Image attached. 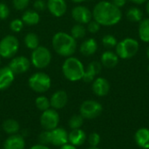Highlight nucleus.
<instances>
[{
	"mask_svg": "<svg viewBox=\"0 0 149 149\" xmlns=\"http://www.w3.org/2000/svg\"><path fill=\"white\" fill-rule=\"evenodd\" d=\"M126 17L132 23H140L143 19V12L138 7H131L127 10Z\"/></svg>",
	"mask_w": 149,
	"mask_h": 149,
	"instance_id": "393cba45",
	"label": "nucleus"
},
{
	"mask_svg": "<svg viewBox=\"0 0 149 149\" xmlns=\"http://www.w3.org/2000/svg\"><path fill=\"white\" fill-rule=\"evenodd\" d=\"M135 143L142 149H149V128L141 127L134 134Z\"/></svg>",
	"mask_w": 149,
	"mask_h": 149,
	"instance_id": "412c9836",
	"label": "nucleus"
},
{
	"mask_svg": "<svg viewBox=\"0 0 149 149\" xmlns=\"http://www.w3.org/2000/svg\"><path fill=\"white\" fill-rule=\"evenodd\" d=\"M67 102H68V95L63 90H58L55 92L52 95L50 100L51 107H52V108L55 110L62 109L66 106Z\"/></svg>",
	"mask_w": 149,
	"mask_h": 149,
	"instance_id": "dca6fc26",
	"label": "nucleus"
},
{
	"mask_svg": "<svg viewBox=\"0 0 149 149\" xmlns=\"http://www.w3.org/2000/svg\"><path fill=\"white\" fill-rule=\"evenodd\" d=\"M146 10H147V13L149 15V0H148L147 2V5H146Z\"/></svg>",
	"mask_w": 149,
	"mask_h": 149,
	"instance_id": "37998d69",
	"label": "nucleus"
},
{
	"mask_svg": "<svg viewBox=\"0 0 149 149\" xmlns=\"http://www.w3.org/2000/svg\"><path fill=\"white\" fill-rule=\"evenodd\" d=\"M112 3L118 8H122L127 3V0H112Z\"/></svg>",
	"mask_w": 149,
	"mask_h": 149,
	"instance_id": "58836bf2",
	"label": "nucleus"
},
{
	"mask_svg": "<svg viewBox=\"0 0 149 149\" xmlns=\"http://www.w3.org/2000/svg\"><path fill=\"white\" fill-rule=\"evenodd\" d=\"M22 21L27 25H35L40 20V16L38 11L33 10H28L22 15Z\"/></svg>",
	"mask_w": 149,
	"mask_h": 149,
	"instance_id": "5701e85b",
	"label": "nucleus"
},
{
	"mask_svg": "<svg viewBox=\"0 0 149 149\" xmlns=\"http://www.w3.org/2000/svg\"><path fill=\"white\" fill-rule=\"evenodd\" d=\"M0 63H1V62H0Z\"/></svg>",
	"mask_w": 149,
	"mask_h": 149,
	"instance_id": "09e8293b",
	"label": "nucleus"
},
{
	"mask_svg": "<svg viewBox=\"0 0 149 149\" xmlns=\"http://www.w3.org/2000/svg\"><path fill=\"white\" fill-rule=\"evenodd\" d=\"M93 18L103 26H113L122 18V11L112 2L100 1L93 10Z\"/></svg>",
	"mask_w": 149,
	"mask_h": 149,
	"instance_id": "f257e3e1",
	"label": "nucleus"
},
{
	"mask_svg": "<svg viewBox=\"0 0 149 149\" xmlns=\"http://www.w3.org/2000/svg\"><path fill=\"white\" fill-rule=\"evenodd\" d=\"M98 50V43L96 39L90 38L83 41L79 47L80 53L85 57H89L93 55Z\"/></svg>",
	"mask_w": 149,
	"mask_h": 149,
	"instance_id": "aec40b11",
	"label": "nucleus"
},
{
	"mask_svg": "<svg viewBox=\"0 0 149 149\" xmlns=\"http://www.w3.org/2000/svg\"><path fill=\"white\" fill-rule=\"evenodd\" d=\"M30 3V0H12L13 6L17 10H24Z\"/></svg>",
	"mask_w": 149,
	"mask_h": 149,
	"instance_id": "c9c22d12",
	"label": "nucleus"
},
{
	"mask_svg": "<svg viewBox=\"0 0 149 149\" xmlns=\"http://www.w3.org/2000/svg\"><path fill=\"white\" fill-rule=\"evenodd\" d=\"M68 143V133L61 127H56L51 131V144L62 147Z\"/></svg>",
	"mask_w": 149,
	"mask_h": 149,
	"instance_id": "4468645a",
	"label": "nucleus"
},
{
	"mask_svg": "<svg viewBox=\"0 0 149 149\" xmlns=\"http://www.w3.org/2000/svg\"><path fill=\"white\" fill-rule=\"evenodd\" d=\"M119 59L120 58L116 54V52L107 50L102 53L100 57V63L102 66L108 69H113L115 66H117V65L119 64Z\"/></svg>",
	"mask_w": 149,
	"mask_h": 149,
	"instance_id": "a211bd4d",
	"label": "nucleus"
},
{
	"mask_svg": "<svg viewBox=\"0 0 149 149\" xmlns=\"http://www.w3.org/2000/svg\"><path fill=\"white\" fill-rule=\"evenodd\" d=\"M28 84L31 90H33L36 93H45L50 89L52 85V80L48 74L38 72L32 74L28 80Z\"/></svg>",
	"mask_w": 149,
	"mask_h": 149,
	"instance_id": "423d86ee",
	"label": "nucleus"
},
{
	"mask_svg": "<svg viewBox=\"0 0 149 149\" xmlns=\"http://www.w3.org/2000/svg\"><path fill=\"white\" fill-rule=\"evenodd\" d=\"M47 9L56 17L64 16L67 10V4L65 0H48Z\"/></svg>",
	"mask_w": 149,
	"mask_h": 149,
	"instance_id": "ddd939ff",
	"label": "nucleus"
},
{
	"mask_svg": "<svg viewBox=\"0 0 149 149\" xmlns=\"http://www.w3.org/2000/svg\"><path fill=\"white\" fill-rule=\"evenodd\" d=\"M59 122L58 113L55 109H47L43 112L40 117V124L45 130L52 131L58 127Z\"/></svg>",
	"mask_w": 149,
	"mask_h": 149,
	"instance_id": "1a4fd4ad",
	"label": "nucleus"
},
{
	"mask_svg": "<svg viewBox=\"0 0 149 149\" xmlns=\"http://www.w3.org/2000/svg\"><path fill=\"white\" fill-rule=\"evenodd\" d=\"M148 72H149V65H148Z\"/></svg>",
	"mask_w": 149,
	"mask_h": 149,
	"instance_id": "de8ad7c7",
	"label": "nucleus"
},
{
	"mask_svg": "<svg viewBox=\"0 0 149 149\" xmlns=\"http://www.w3.org/2000/svg\"><path fill=\"white\" fill-rule=\"evenodd\" d=\"M101 41H102L103 46L105 48H107V49H113L118 44L117 38L113 35H112V34H106L102 38V40Z\"/></svg>",
	"mask_w": 149,
	"mask_h": 149,
	"instance_id": "c756f323",
	"label": "nucleus"
},
{
	"mask_svg": "<svg viewBox=\"0 0 149 149\" xmlns=\"http://www.w3.org/2000/svg\"><path fill=\"white\" fill-rule=\"evenodd\" d=\"M10 15V9L4 3H0V19L4 20Z\"/></svg>",
	"mask_w": 149,
	"mask_h": 149,
	"instance_id": "e433bc0d",
	"label": "nucleus"
},
{
	"mask_svg": "<svg viewBox=\"0 0 149 149\" xmlns=\"http://www.w3.org/2000/svg\"><path fill=\"white\" fill-rule=\"evenodd\" d=\"M59 149H76V147L73 146V145H72V144H68V143H67V144H65V145L60 147V148Z\"/></svg>",
	"mask_w": 149,
	"mask_h": 149,
	"instance_id": "a19ab883",
	"label": "nucleus"
},
{
	"mask_svg": "<svg viewBox=\"0 0 149 149\" xmlns=\"http://www.w3.org/2000/svg\"><path fill=\"white\" fill-rule=\"evenodd\" d=\"M24 148L25 141L19 134H11L3 143V149H24Z\"/></svg>",
	"mask_w": 149,
	"mask_h": 149,
	"instance_id": "6ab92c4d",
	"label": "nucleus"
},
{
	"mask_svg": "<svg viewBox=\"0 0 149 149\" xmlns=\"http://www.w3.org/2000/svg\"><path fill=\"white\" fill-rule=\"evenodd\" d=\"M62 72L66 79L75 82L82 79L85 72V67L79 58L71 56L66 58L63 63Z\"/></svg>",
	"mask_w": 149,
	"mask_h": 149,
	"instance_id": "7ed1b4c3",
	"label": "nucleus"
},
{
	"mask_svg": "<svg viewBox=\"0 0 149 149\" xmlns=\"http://www.w3.org/2000/svg\"><path fill=\"white\" fill-rule=\"evenodd\" d=\"M100 142V135L98 133H92L88 136V143L90 147H98Z\"/></svg>",
	"mask_w": 149,
	"mask_h": 149,
	"instance_id": "72a5a7b5",
	"label": "nucleus"
},
{
	"mask_svg": "<svg viewBox=\"0 0 149 149\" xmlns=\"http://www.w3.org/2000/svg\"><path fill=\"white\" fill-rule=\"evenodd\" d=\"M146 55H147V58H148V59L149 60V46L148 47V49H147V52H146Z\"/></svg>",
	"mask_w": 149,
	"mask_h": 149,
	"instance_id": "a18cd8bd",
	"label": "nucleus"
},
{
	"mask_svg": "<svg viewBox=\"0 0 149 149\" xmlns=\"http://www.w3.org/2000/svg\"><path fill=\"white\" fill-rule=\"evenodd\" d=\"M38 141L39 144L45 146L51 144V131L45 130L44 132H42L38 136Z\"/></svg>",
	"mask_w": 149,
	"mask_h": 149,
	"instance_id": "473e14b6",
	"label": "nucleus"
},
{
	"mask_svg": "<svg viewBox=\"0 0 149 149\" xmlns=\"http://www.w3.org/2000/svg\"><path fill=\"white\" fill-rule=\"evenodd\" d=\"M3 129L6 134L11 135V134H16L19 131L20 126L17 120L9 119L3 123Z\"/></svg>",
	"mask_w": 149,
	"mask_h": 149,
	"instance_id": "a878e982",
	"label": "nucleus"
},
{
	"mask_svg": "<svg viewBox=\"0 0 149 149\" xmlns=\"http://www.w3.org/2000/svg\"><path fill=\"white\" fill-rule=\"evenodd\" d=\"M102 111V105L93 100H88L84 101L79 107L80 115H82L84 119L87 120H93L99 117L101 114Z\"/></svg>",
	"mask_w": 149,
	"mask_h": 149,
	"instance_id": "6e6552de",
	"label": "nucleus"
},
{
	"mask_svg": "<svg viewBox=\"0 0 149 149\" xmlns=\"http://www.w3.org/2000/svg\"><path fill=\"white\" fill-rule=\"evenodd\" d=\"M100 24L97 22V21H95L94 19L93 20H91L88 24H87V27H86V30L90 32V33H97L99 31H100Z\"/></svg>",
	"mask_w": 149,
	"mask_h": 149,
	"instance_id": "f704fd0d",
	"label": "nucleus"
},
{
	"mask_svg": "<svg viewBox=\"0 0 149 149\" xmlns=\"http://www.w3.org/2000/svg\"><path fill=\"white\" fill-rule=\"evenodd\" d=\"M72 18L81 24H87L93 19V12L86 6L78 5L72 10Z\"/></svg>",
	"mask_w": 149,
	"mask_h": 149,
	"instance_id": "9b49d317",
	"label": "nucleus"
},
{
	"mask_svg": "<svg viewBox=\"0 0 149 149\" xmlns=\"http://www.w3.org/2000/svg\"><path fill=\"white\" fill-rule=\"evenodd\" d=\"M52 60V53L45 46H38L31 52V64L38 69L47 67Z\"/></svg>",
	"mask_w": 149,
	"mask_h": 149,
	"instance_id": "39448f33",
	"label": "nucleus"
},
{
	"mask_svg": "<svg viewBox=\"0 0 149 149\" xmlns=\"http://www.w3.org/2000/svg\"><path fill=\"white\" fill-rule=\"evenodd\" d=\"M84 124V118L80 114H74L72 115L68 122V125L70 128L72 129H79Z\"/></svg>",
	"mask_w": 149,
	"mask_h": 149,
	"instance_id": "c85d7f7f",
	"label": "nucleus"
},
{
	"mask_svg": "<svg viewBox=\"0 0 149 149\" xmlns=\"http://www.w3.org/2000/svg\"><path fill=\"white\" fill-rule=\"evenodd\" d=\"M130 1L136 4H143L148 2V0H130Z\"/></svg>",
	"mask_w": 149,
	"mask_h": 149,
	"instance_id": "79ce46f5",
	"label": "nucleus"
},
{
	"mask_svg": "<svg viewBox=\"0 0 149 149\" xmlns=\"http://www.w3.org/2000/svg\"><path fill=\"white\" fill-rule=\"evenodd\" d=\"M73 3H83V2H85V1H86V0H72Z\"/></svg>",
	"mask_w": 149,
	"mask_h": 149,
	"instance_id": "c03bdc74",
	"label": "nucleus"
},
{
	"mask_svg": "<svg viewBox=\"0 0 149 149\" xmlns=\"http://www.w3.org/2000/svg\"><path fill=\"white\" fill-rule=\"evenodd\" d=\"M138 34L141 41L149 43V17L144 18L140 22Z\"/></svg>",
	"mask_w": 149,
	"mask_h": 149,
	"instance_id": "b1692460",
	"label": "nucleus"
},
{
	"mask_svg": "<svg viewBox=\"0 0 149 149\" xmlns=\"http://www.w3.org/2000/svg\"><path fill=\"white\" fill-rule=\"evenodd\" d=\"M92 89L95 95L99 97H104L109 93L110 83L107 79L103 77H98L93 81Z\"/></svg>",
	"mask_w": 149,
	"mask_h": 149,
	"instance_id": "f8f14e48",
	"label": "nucleus"
},
{
	"mask_svg": "<svg viewBox=\"0 0 149 149\" xmlns=\"http://www.w3.org/2000/svg\"><path fill=\"white\" fill-rule=\"evenodd\" d=\"M139 42L133 38H126L118 42L115 46V52L119 58L129 59L134 58L139 52Z\"/></svg>",
	"mask_w": 149,
	"mask_h": 149,
	"instance_id": "20e7f679",
	"label": "nucleus"
},
{
	"mask_svg": "<svg viewBox=\"0 0 149 149\" xmlns=\"http://www.w3.org/2000/svg\"><path fill=\"white\" fill-rule=\"evenodd\" d=\"M86 149H100L98 147H90L89 148H86Z\"/></svg>",
	"mask_w": 149,
	"mask_h": 149,
	"instance_id": "49530a36",
	"label": "nucleus"
},
{
	"mask_svg": "<svg viewBox=\"0 0 149 149\" xmlns=\"http://www.w3.org/2000/svg\"><path fill=\"white\" fill-rule=\"evenodd\" d=\"M30 149H50L47 146H45V145H41V144H38V145H35L33 147H31Z\"/></svg>",
	"mask_w": 149,
	"mask_h": 149,
	"instance_id": "ea45409f",
	"label": "nucleus"
},
{
	"mask_svg": "<svg viewBox=\"0 0 149 149\" xmlns=\"http://www.w3.org/2000/svg\"><path fill=\"white\" fill-rule=\"evenodd\" d=\"M14 79L15 74L9 66L0 68V91L7 89L13 83Z\"/></svg>",
	"mask_w": 149,
	"mask_h": 149,
	"instance_id": "f3484780",
	"label": "nucleus"
},
{
	"mask_svg": "<svg viewBox=\"0 0 149 149\" xmlns=\"http://www.w3.org/2000/svg\"><path fill=\"white\" fill-rule=\"evenodd\" d=\"M19 48V41L13 35H6L0 41V57L3 58H13Z\"/></svg>",
	"mask_w": 149,
	"mask_h": 149,
	"instance_id": "0eeeda50",
	"label": "nucleus"
},
{
	"mask_svg": "<svg viewBox=\"0 0 149 149\" xmlns=\"http://www.w3.org/2000/svg\"><path fill=\"white\" fill-rule=\"evenodd\" d=\"M86 28L84 26V24H77L72 26L71 29V35L75 38V39H80L83 38L86 34Z\"/></svg>",
	"mask_w": 149,
	"mask_h": 149,
	"instance_id": "cd10ccee",
	"label": "nucleus"
},
{
	"mask_svg": "<svg viewBox=\"0 0 149 149\" xmlns=\"http://www.w3.org/2000/svg\"><path fill=\"white\" fill-rule=\"evenodd\" d=\"M24 22L22 21V19H19V18H16V19H13L10 23V30L13 31V32H20L22 30H23V27H24Z\"/></svg>",
	"mask_w": 149,
	"mask_h": 149,
	"instance_id": "2f4dec72",
	"label": "nucleus"
},
{
	"mask_svg": "<svg viewBox=\"0 0 149 149\" xmlns=\"http://www.w3.org/2000/svg\"><path fill=\"white\" fill-rule=\"evenodd\" d=\"M35 104H36V107L38 110L40 111H45L47 109L50 108L51 107V103H50V100L45 97V96H39L35 100Z\"/></svg>",
	"mask_w": 149,
	"mask_h": 149,
	"instance_id": "7c9ffc66",
	"label": "nucleus"
},
{
	"mask_svg": "<svg viewBox=\"0 0 149 149\" xmlns=\"http://www.w3.org/2000/svg\"><path fill=\"white\" fill-rule=\"evenodd\" d=\"M52 44L54 51L59 56L65 58L72 56L77 49L76 39L71 34L63 31H58L54 34Z\"/></svg>",
	"mask_w": 149,
	"mask_h": 149,
	"instance_id": "f03ea898",
	"label": "nucleus"
},
{
	"mask_svg": "<svg viewBox=\"0 0 149 149\" xmlns=\"http://www.w3.org/2000/svg\"><path fill=\"white\" fill-rule=\"evenodd\" d=\"M86 141V134L80 128L72 129L68 134V142H70V144L75 147L83 145Z\"/></svg>",
	"mask_w": 149,
	"mask_h": 149,
	"instance_id": "4be33fe9",
	"label": "nucleus"
},
{
	"mask_svg": "<svg viewBox=\"0 0 149 149\" xmlns=\"http://www.w3.org/2000/svg\"><path fill=\"white\" fill-rule=\"evenodd\" d=\"M102 65L99 61H92L85 69L84 76L82 79L86 83H91L95 79V77L101 72Z\"/></svg>",
	"mask_w": 149,
	"mask_h": 149,
	"instance_id": "2eb2a0df",
	"label": "nucleus"
},
{
	"mask_svg": "<svg viewBox=\"0 0 149 149\" xmlns=\"http://www.w3.org/2000/svg\"><path fill=\"white\" fill-rule=\"evenodd\" d=\"M31 65V60L24 56L13 57L9 64V68L14 74H21L27 72Z\"/></svg>",
	"mask_w": 149,
	"mask_h": 149,
	"instance_id": "9d476101",
	"label": "nucleus"
},
{
	"mask_svg": "<svg viewBox=\"0 0 149 149\" xmlns=\"http://www.w3.org/2000/svg\"><path fill=\"white\" fill-rule=\"evenodd\" d=\"M33 7L36 10H44L45 8H47V3H45L44 0H36L33 3Z\"/></svg>",
	"mask_w": 149,
	"mask_h": 149,
	"instance_id": "4c0bfd02",
	"label": "nucleus"
},
{
	"mask_svg": "<svg viewBox=\"0 0 149 149\" xmlns=\"http://www.w3.org/2000/svg\"><path fill=\"white\" fill-rule=\"evenodd\" d=\"M24 43L28 49L33 51L38 46H39V38L36 33L29 32L25 35L24 38Z\"/></svg>",
	"mask_w": 149,
	"mask_h": 149,
	"instance_id": "bb28decb",
	"label": "nucleus"
}]
</instances>
